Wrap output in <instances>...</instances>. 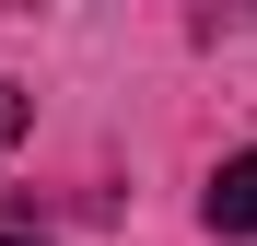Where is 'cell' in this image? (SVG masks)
<instances>
[{"label":"cell","mask_w":257,"mask_h":246,"mask_svg":"<svg viewBox=\"0 0 257 246\" xmlns=\"http://www.w3.org/2000/svg\"><path fill=\"white\" fill-rule=\"evenodd\" d=\"M199 211H210V234H257V152H234L222 176L199 188Z\"/></svg>","instance_id":"cell-1"},{"label":"cell","mask_w":257,"mask_h":246,"mask_svg":"<svg viewBox=\"0 0 257 246\" xmlns=\"http://www.w3.org/2000/svg\"><path fill=\"white\" fill-rule=\"evenodd\" d=\"M24 117H35V106H24V82H0V152L24 141Z\"/></svg>","instance_id":"cell-2"},{"label":"cell","mask_w":257,"mask_h":246,"mask_svg":"<svg viewBox=\"0 0 257 246\" xmlns=\"http://www.w3.org/2000/svg\"><path fill=\"white\" fill-rule=\"evenodd\" d=\"M0 246H35V234H0Z\"/></svg>","instance_id":"cell-3"}]
</instances>
